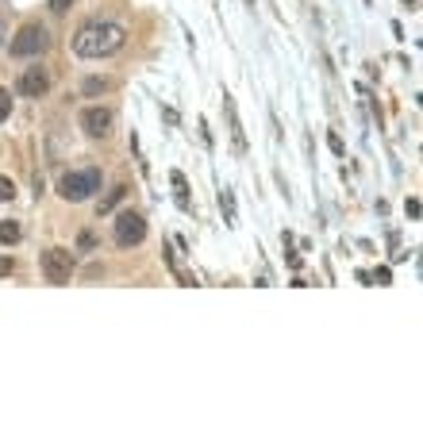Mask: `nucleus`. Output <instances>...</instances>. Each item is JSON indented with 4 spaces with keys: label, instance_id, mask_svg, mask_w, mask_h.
<instances>
[{
    "label": "nucleus",
    "instance_id": "nucleus-1",
    "mask_svg": "<svg viewBox=\"0 0 423 423\" xmlns=\"http://www.w3.org/2000/svg\"><path fill=\"white\" fill-rule=\"evenodd\" d=\"M124 27L119 23H89L73 35V54L81 58H108V54L124 50Z\"/></svg>",
    "mask_w": 423,
    "mask_h": 423
},
{
    "label": "nucleus",
    "instance_id": "nucleus-2",
    "mask_svg": "<svg viewBox=\"0 0 423 423\" xmlns=\"http://www.w3.org/2000/svg\"><path fill=\"white\" fill-rule=\"evenodd\" d=\"M58 193L65 196V200H73V204H81V200H89L92 193H100V169H73V173H65L62 181H58Z\"/></svg>",
    "mask_w": 423,
    "mask_h": 423
},
{
    "label": "nucleus",
    "instance_id": "nucleus-3",
    "mask_svg": "<svg viewBox=\"0 0 423 423\" xmlns=\"http://www.w3.org/2000/svg\"><path fill=\"white\" fill-rule=\"evenodd\" d=\"M73 269H77V258H73V250L54 247V250L43 254V277L50 281V285H70Z\"/></svg>",
    "mask_w": 423,
    "mask_h": 423
},
{
    "label": "nucleus",
    "instance_id": "nucleus-4",
    "mask_svg": "<svg viewBox=\"0 0 423 423\" xmlns=\"http://www.w3.org/2000/svg\"><path fill=\"white\" fill-rule=\"evenodd\" d=\"M46 27L43 23H23L20 31H16V39H12V54L16 58H35V54H43L46 50Z\"/></svg>",
    "mask_w": 423,
    "mask_h": 423
},
{
    "label": "nucleus",
    "instance_id": "nucleus-5",
    "mask_svg": "<svg viewBox=\"0 0 423 423\" xmlns=\"http://www.w3.org/2000/svg\"><path fill=\"white\" fill-rule=\"evenodd\" d=\"M146 239V220L139 212H119L116 215V242L119 247H139Z\"/></svg>",
    "mask_w": 423,
    "mask_h": 423
},
{
    "label": "nucleus",
    "instance_id": "nucleus-6",
    "mask_svg": "<svg viewBox=\"0 0 423 423\" xmlns=\"http://www.w3.org/2000/svg\"><path fill=\"white\" fill-rule=\"evenodd\" d=\"M16 89H20L23 97L39 100V97H46V92H50V73H46L43 65H31V70H23V73H20Z\"/></svg>",
    "mask_w": 423,
    "mask_h": 423
},
{
    "label": "nucleus",
    "instance_id": "nucleus-7",
    "mask_svg": "<svg viewBox=\"0 0 423 423\" xmlns=\"http://www.w3.org/2000/svg\"><path fill=\"white\" fill-rule=\"evenodd\" d=\"M81 131L92 139H105L112 131V108H85L81 112Z\"/></svg>",
    "mask_w": 423,
    "mask_h": 423
},
{
    "label": "nucleus",
    "instance_id": "nucleus-8",
    "mask_svg": "<svg viewBox=\"0 0 423 423\" xmlns=\"http://www.w3.org/2000/svg\"><path fill=\"white\" fill-rule=\"evenodd\" d=\"M223 112H227V127H231V146H235V154H247V131H242L239 124V112H235V100L223 92Z\"/></svg>",
    "mask_w": 423,
    "mask_h": 423
},
{
    "label": "nucleus",
    "instance_id": "nucleus-9",
    "mask_svg": "<svg viewBox=\"0 0 423 423\" xmlns=\"http://www.w3.org/2000/svg\"><path fill=\"white\" fill-rule=\"evenodd\" d=\"M169 185H173V196H177V208L189 212V181H185V173H169Z\"/></svg>",
    "mask_w": 423,
    "mask_h": 423
},
{
    "label": "nucleus",
    "instance_id": "nucleus-10",
    "mask_svg": "<svg viewBox=\"0 0 423 423\" xmlns=\"http://www.w3.org/2000/svg\"><path fill=\"white\" fill-rule=\"evenodd\" d=\"M124 196H127V185H116V189H112V193L105 196V200H100V204H97V215H108V212H112V208H116V204H119V200H124Z\"/></svg>",
    "mask_w": 423,
    "mask_h": 423
},
{
    "label": "nucleus",
    "instance_id": "nucleus-11",
    "mask_svg": "<svg viewBox=\"0 0 423 423\" xmlns=\"http://www.w3.org/2000/svg\"><path fill=\"white\" fill-rule=\"evenodd\" d=\"M20 223H16V220H4V223H0V242H8V247H12V242H20Z\"/></svg>",
    "mask_w": 423,
    "mask_h": 423
},
{
    "label": "nucleus",
    "instance_id": "nucleus-12",
    "mask_svg": "<svg viewBox=\"0 0 423 423\" xmlns=\"http://www.w3.org/2000/svg\"><path fill=\"white\" fill-rule=\"evenodd\" d=\"M220 208H223V220H227V227H235V196L223 189L220 193Z\"/></svg>",
    "mask_w": 423,
    "mask_h": 423
},
{
    "label": "nucleus",
    "instance_id": "nucleus-13",
    "mask_svg": "<svg viewBox=\"0 0 423 423\" xmlns=\"http://www.w3.org/2000/svg\"><path fill=\"white\" fill-rule=\"evenodd\" d=\"M105 89H108V81H97V77L85 81V92H89V97H97V92H105Z\"/></svg>",
    "mask_w": 423,
    "mask_h": 423
},
{
    "label": "nucleus",
    "instance_id": "nucleus-14",
    "mask_svg": "<svg viewBox=\"0 0 423 423\" xmlns=\"http://www.w3.org/2000/svg\"><path fill=\"white\" fill-rule=\"evenodd\" d=\"M8 112H12V97H8V92L0 89V124L8 119Z\"/></svg>",
    "mask_w": 423,
    "mask_h": 423
},
{
    "label": "nucleus",
    "instance_id": "nucleus-15",
    "mask_svg": "<svg viewBox=\"0 0 423 423\" xmlns=\"http://www.w3.org/2000/svg\"><path fill=\"white\" fill-rule=\"evenodd\" d=\"M12 196H16V185L8 177H0V200H12Z\"/></svg>",
    "mask_w": 423,
    "mask_h": 423
},
{
    "label": "nucleus",
    "instance_id": "nucleus-16",
    "mask_svg": "<svg viewBox=\"0 0 423 423\" xmlns=\"http://www.w3.org/2000/svg\"><path fill=\"white\" fill-rule=\"evenodd\" d=\"M370 281H378V285H392V274H389V269L381 266V269H378V274H373Z\"/></svg>",
    "mask_w": 423,
    "mask_h": 423
},
{
    "label": "nucleus",
    "instance_id": "nucleus-17",
    "mask_svg": "<svg viewBox=\"0 0 423 423\" xmlns=\"http://www.w3.org/2000/svg\"><path fill=\"white\" fill-rule=\"evenodd\" d=\"M70 4H73V0H50V12L65 16V12H70Z\"/></svg>",
    "mask_w": 423,
    "mask_h": 423
},
{
    "label": "nucleus",
    "instance_id": "nucleus-18",
    "mask_svg": "<svg viewBox=\"0 0 423 423\" xmlns=\"http://www.w3.org/2000/svg\"><path fill=\"white\" fill-rule=\"evenodd\" d=\"M327 143H331V150H335V154H338V158H343V154H346V146H343V139H338V135H327Z\"/></svg>",
    "mask_w": 423,
    "mask_h": 423
},
{
    "label": "nucleus",
    "instance_id": "nucleus-19",
    "mask_svg": "<svg viewBox=\"0 0 423 423\" xmlns=\"http://www.w3.org/2000/svg\"><path fill=\"white\" fill-rule=\"evenodd\" d=\"M92 242H97V239H92V231H81L77 247H81V250H92Z\"/></svg>",
    "mask_w": 423,
    "mask_h": 423
},
{
    "label": "nucleus",
    "instance_id": "nucleus-20",
    "mask_svg": "<svg viewBox=\"0 0 423 423\" xmlns=\"http://www.w3.org/2000/svg\"><path fill=\"white\" fill-rule=\"evenodd\" d=\"M285 262H289L293 269H300V254H296V250H289V242H285Z\"/></svg>",
    "mask_w": 423,
    "mask_h": 423
},
{
    "label": "nucleus",
    "instance_id": "nucleus-21",
    "mask_svg": "<svg viewBox=\"0 0 423 423\" xmlns=\"http://www.w3.org/2000/svg\"><path fill=\"white\" fill-rule=\"evenodd\" d=\"M404 212H408V215H412V220H419V200H416V196H412V200H408V204H404Z\"/></svg>",
    "mask_w": 423,
    "mask_h": 423
},
{
    "label": "nucleus",
    "instance_id": "nucleus-22",
    "mask_svg": "<svg viewBox=\"0 0 423 423\" xmlns=\"http://www.w3.org/2000/svg\"><path fill=\"white\" fill-rule=\"evenodd\" d=\"M12 274V258H8V254H0V277H8Z\"/></svg>",
    "mask_w": 423,
    "mask_h": 423
},
{
    "label": "nucleus",
    "instance_id": "nucleus-23",
    "mask_svg": "<svg viewBox=\"0 0 423 423\" xmlns=\"http://www.w3.org/2000/svg\"><path fill=\"white\" fill-rule=\"evenodd\" d=\"M404 4H419V0H404Z\"/></svg>",
    "mask_w": 423,
    "mask_h": 423
},
{
    "label": "nucleus",
    "instance_id": "nucleus-24",
    "mask_svg": "<svg viewBox=\"0 0 423 423\" xmlns=\"http://www.w3.org/2000/svg\"><path fill=\"white\" fill-rule=\"evenodd\" d=\"M247 8H254V0H247Z\"/></svg>",
    "mask_w": 423,
    "mask_h": 423
}]
</instances>
